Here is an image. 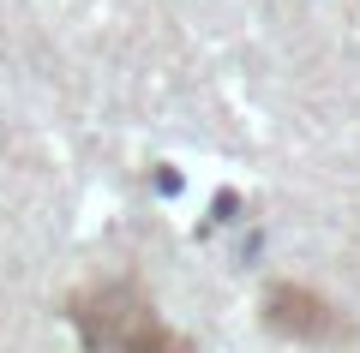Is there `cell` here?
<instances>
[{"label": "cell", "mask_w": 360, "mask_h": 353, "mask_svg": "<svg viewBox=\"0 0 360 353\" xmlns=\"http://www.w3.org/2000/svg\"><path fill=\"white\" fill-rule=\"evenodd\" d=\"M90 347L96 353H180V341L156 324V312L139 300L132 288H103L78 305Z\"/></svg>", "instance_id": "obj_1"}]
</instances>
